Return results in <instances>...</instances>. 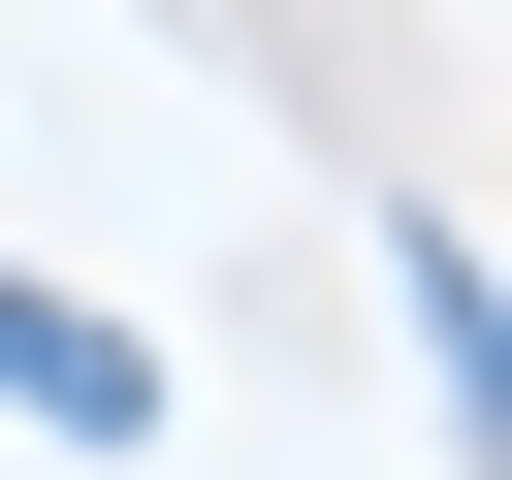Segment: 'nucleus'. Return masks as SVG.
<instances>
[{
	"mask_svg": "<svg viewBox=\"0 0 512 480\" xmlns=\"http://www.w3.org/2000/svg\"><path fill=\"white\" fill-rule=\"evenodd\" d=\"M0 384H32V416H64V448H128V416H160V352H128V320H64V288H32V256H0Z\"/></svg>",
	"mask_w": 512,
	"mask_h": 480,
	"instance_id": "1",
	"label": "nucleus"
}]
</instances>
